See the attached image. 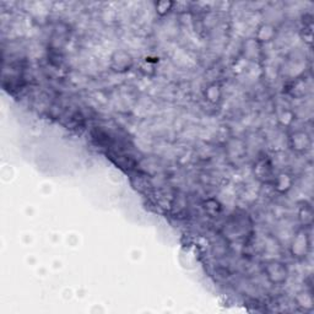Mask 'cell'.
I'll return each mask as SVG.
<instances>
[{
    "mask_svg": "<svg viewBox=\"0 0 314 314\" xmlns=\"http://www.w3.org/2000/svg\"><path fill=\"white\" fill-rule=\"evenodd\" d=\"M311 251V237H309L308 229H301L294 233L290 244V253L292 258L297 260H303L308 256Z\"/></svg>",
    "mask_w": 314,
    "mask_h": 314,
    "instance_id": "6da1fadb",
    "label": "cell"
},
{
    "mask_svg": "<svg viewBox=\"0 0 314 314\" xmlns=\"http://www.w3.org/2000/svg\"><path fill=\"white\" fill-rule=\"evenodd\" d=\"M264 274L270 284L284 285L290 276V269L284 261L270 260L264 264Z\"/></svg>",
    "mask_w": 314,
    "mask_h": 314,
    "instance_id": "7a4b0ae2",
    "label": "cell"
},
{
    "mask_svg": "<svg viewBox=\"0 0 314 314\" xmlns=\"http://www.w3.org/2000/svg\"><path fill=\"white\" fill-rule=\"evenodd\" d=\"M290 147L297 153H306L311 150L312 139L304 130H294L290 135Z\"/></svg>",
    "mask_w": 314,
    "mask_h": 314,
    "instance_id": "3957f363",
    "label": "cell"
},
{
    "mask_svg": "<svg viewBox=\"0 0 314 314\" xmlns=\"http://www.w3.org/2000/svg\"><path fill=\"white\" fill-rule=\"evenodd\" d=\"M133 58L126 50H117L111 58V68L116 73H126L133 68Z\"/></svg>",
    "mask_w": 314,
    "mask_h": 314,
    "instance_id": "277c9868",
    "label": "cell"
},
{
    "mask_svg": "<svg viewBox=\"0 0 314 314\" xmlns=\"http://www.w3.org/2000/svg\"><path fill=\"white\" fill-rule=\"evenodd\" d=\"M276 36V28L270 23H263L259 26L255 35V42L258 43H268L272 42Z\"/></svg>",
    "mask_w": 314,
    "mask_h": 314,
    "instance_id": "5b68a950",
    "label": "cell"
},
{
    "mask_svg": "<svg viewBox=\"0 0 314 314\" xmlns=\"http://www.w3.org/2000/svg\"><path fill=\"white\" fill-rule=\"evenodd\" d=\"M254 172H255L258 178L261 179V181H270V179L274 181L275 178V177H272V165H270V162L267 161V160H260V161H258L255 168H254Z\"/></svg>",
    "mask_w": 314,
    "mask_h": 314,
    "instance_id": "8992f818",
    "label": "cell"
},
{
    "mask_svg": "<svg viewBox=\"0 0 314 314\" xmlns=\"http://www.w3.org/2000/svg\"><path fill=\"white\" fill-rule=\"evenodd\" d=\"M298 219L303 229H309L313 224V210L309 204H304L301 206L298 211Z\"/></svg>",
    "mask_w": 314,
    "mask_h": 314,
    "instance_id": "52a82bcc",
    "label": "cell"
},
{
    "mask_svg": "<svg viewBox=\"0 0 314 314\" xmlns=\"http://www.w3.org/2000/svg\"><path fill=\"white\" fill-rule=\"evenodd\" d=\"M204 95H205V100L208 101V102L212 103V105H216V103L221 100V87H220L216 83L211 84V85H209L208 87H206Z\"/></svg>",
    "mask_w": 314,
    "mask_h": 314,
    "instance_id": "ba28073f",
    "label": "cell"
},
{
    "mask_svg": "<svg viewBox=\"0 0 314 314\" xmlns=\"http://www.w3.org/2000/svg\"><path fill=\"white\" fill-rule=\"evenodd\" d=\"M274 184L277 190L281 191V193H285V191H287L289 189H291L292 187L291 176H289V174L286 173L279 174V176L274 178Z\"/></svg>",
    "mask_w": 314,
    "mask_h": 314,
    "instance_id": "9c48e42d",
    "label": "cell"
},
{
    "mask_svg": "<svg viewBox=\"0 0 314 314\" xmlns=\"http://www.w3.org/2000/svg\"><path fill=\"white\" fill-rule=\"evenodd\" d=\"M203 205L206 214H209L211 217L217 216V215L222 211L221 204H220L216 199H208V200L204 201Z\"/></svg>",
    "mask_w": 314,
    "mask_h": 314,
    "instance_id": "30bf717a",
    "label": "cell"
},
{
    "mask_svg": "<svg viewBox=\"0 0 314 314\" xmlns=\"http://www.w3.org/2000/svg\"><path fill=\"white\" fill-rule=\"evenodd\" d=\"M296 301L297 306L302 307L304 311H311V309L313 308V298H312V294L309 293V292L303 291L301 292V293H298Z\"/></svg>",
    "mask_w": 314,
    "mask_h": 314,
    "instance_id": "8fae6325",
    "label": "cell"
},
{
    "mask_svg": "<svg viewBox=\"0 0 314 314\" xmlns=\"http://www.w3.org/2000/svg\"><path fill=\"white\" fill-rule=\"evenodd\" d=\"M173 6H174V3H172V1H160V3H156L155 4L156 14H159L160 16H166L167 14L171 13Z\"/></svg>",
    "mask_w": 314,
    "mask_h": 314,
    "instance_id": "7c38bea8",
    "label": "cell"
}]
</instances>
